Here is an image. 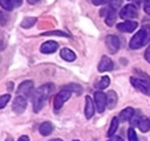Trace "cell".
Segmentation results:
<instances>
[{
    "mask_svg": "<svg viewBox=\"0 0 150 141\" xmlns=\"http://www.w3.org/2000/svg\"><path fill=\"white\" fill-rule=\"evenodd\" d=\"M53 89H54L53 83H46L43 86H40L34 92V94L32 96V102H33V110L35 113L40 112V109L45 105V101L48 99V96L53 92Z\"/></svg>",
    "mask_w": 150,
    "mask_h": 141,
    "instance_id": "cell-1",
    "label": "cell"
},
{
    "mask_svg": "<svg viewBox=\"0 0 150 141\" xmlns=\"http://www.w3.org/2000/svg\"><path fill=\"white\" fill-rule=\"evenodd\" d=\"M150 41V25L143 26L130 40L129 47L131 49H138Z\"/></svg>",
    "mask_w": 150,
    "mask_h": 141,
    "instance_id": "cell-2",
    "label": "cell"
},
{
    "mask_svg": "<svg viewBox=\"0 0 150 141\" xmlns=\"http://www.w3.org/2000/svg\"><path fill=\"white\" fill-rule=\"evenodd\" d=\"M130 82L135 88H137L142 93L150 95V78L146 74H139L138 76H131Z\"/></svg>",
    "mask_w": 150,
    "mask_h": 141,
    "instance_id": "cell-3",
    "label": "cell"
},
{
    "mask_svg": "<svg viewBox=\"0 0 150 141\" xmlns=\"http://www.w3.org/2000/svg\"><path fill=\"white\" fill-rule=\"evenodd\" d=\"M70 95H71V92H70L69 89H67V88L60 90V92L55 95V98H54V108H55L56 110L60 109V108L63 106V103L70 98Z\"/></svg>",
    "mask_w": 150,
    "mask_h": 141,
    "instance_id": "cell-4",
    "label": "cell"
},
{
    "mask_svg": "<svg viewBox=\"0 0 150 141\" xmlns=\"http://www.w3.org/2000/svg\"><path fill=\"white\" fill-rule=\"evenodd\" d=\"M94 101H95V106L98 113L104 112L105 107H107V94H104L101 90L95 92L94 94Z\"/></svg>",
    "mask_w": 150,
    "mask_h": 141,
    "instance_id": "cell-5",
    "label": "cell"
},
{
    "mask_svg": "<svg viewBox=\"0 0 150 141\" xmlns=\"http://www.w3.org/2000/svg\"><path fill=\"white\" fill-rule=\"evenodd\" d=\"M120 16H121L122 19H125L127 21H128L129 19L136 18V16H137V8H136V6H135V5H131V4L124 6V7L120 11Z\"/></svg>",
    "mask_w": 150,
    "mask_h": 141,
    "instance_id": "cell-6",
    "label": "cell"
},
{
    "mask_svg": "<svg viewBox=\"0 0 150 141\" xmlns=\"http://www.w3.org/2000/svg\"><path fill=\"white\" fill-rule=\"evenodd\" d=\"M105 43L111 54L116 53L120 49V39L116 35H108L105 38Z\"/></svg>",
    "mask_w": 150,
    "mask_h": 141,
    "instance_id": "cell-7",
    "label": "cell"
},
{
    "mask_svg": "<svg viewBox=\"0 0 150 141\" xmlns=\"http://www.w3.org/2000/svg\"><path fill=\"white\" fill-rule=\"evenodd\" d=\"M26 107H27V101H26V99H25L23 96H20V95H19V96H16V98L14 99L13 106H12L14 113L21 114V113L26 109Z\"/></svg>",
    "mask_w": 150,
    "mask_h": 141,
    "instance_id": "cell-8",
    "label": "cell"
},
{
    "mask_svg": "<svg viewBox=\"0 0 150 141\" xmlns=\"http://www.w3.org/2000/svg\"><path fill=\"white\" fill-rule=\"evenodd\" d=\"M33 86H34V83H33L32 80H26V81L21 82V83L19 85V87H18V94H19L20 96H22V95H25V96L29 95V94L32 93Z\"/></svg>",
    "mask_w": 150,
    "mask_h": 141,
    "instance_id": "cell-9",
    "label": "cell"
},
{
    "mask_svg": "<svg viewBox=\"0 0 150 141\" xmlns=\"http://www.w3.org/2000/svg\"><path fill=\"white\" fill-rule=\"evenodd\" d=\"M138 24L136 21H123V22H120L117 24V29L121 31V32H127V33H131L134 32L136 28H137Z\"/></svg>",
    "mask_w": 150,
    "mask_h": 141,
    "instance_id": "cell-10",
    "label": "cell"
},
{
    "mask_svg": "<svg viewBox=\"0 0 150 141\" xmlns=\"http://www.w3.org/2000/svg\"><path fill=\"white\" fill-rule=\"evenodd\" d=\"M57 48H59V43H57L56 41L49 40V41H46V42H43V43L41 45L40 51H41L43 54H50V53H54Z\"/></svg>",
    "mask_w": 150,
    "mask_h": 141,
    "instance_id": "cell-11",
    "label": "cell"
},
{
    "mask_svg": "<svg viewBox=\"0 0 150 141\" xmlns=\"http://www.w3.org/2000/svg\"><path fill=\"white\" fill-rule=\"evenodd\" d=\"M97 68H98L100 72H108V70H111L114 68V63H112V61H111L110 58L103 55L101 58L100 62H98V67Z\"/></svg>",
    "mask_w": 150,
    "mask_h": 141,
    "instance_id": "cell-12",
    "label": "cell"
},
{
    "mask_svg": "<svg viewBox=\"0 0 150 141\" xmlns=\"http://www.w3.org/2000/svg\"><path fill=\"white\" fill-rule=\"evenodd\" d=\"M101 14H105V24L108 26H112L115 24V20H116V11L112 9L111 7L108 9V8H103L101 11Z\"/></svg>",
    "mask_w": 150,
    "mask_h": 141,
    "instance_id": "cell-13",
    "label": "cell"
},
{
    "mask_svg": "<svg viewBox=\"0 0 150 141\" xmlns=\"http://www.w3.org/2000/svg\"><path fill=\"white\" fill-rule=\"evenodd\" d=\"M94 105L95 103L91 100V98L89 95H87L86 96V107H84V114H86L87 119H90L94 115V112H95V106Z\"/></svg>",
    "mask_w": 150,
    "mask_h": 141,
    "instance_id": "cell-14",
    "label": "cell"
},
{
    "mask_svg": "<svg viewBox=\"0 0 150 141\" xmlns=\"http://www.w3.org/2000/svg\"><path fill=\"white\" fill-rule=\"evenodd\" d=\"M134 114H135L134 108H131V107H127V108H124V109L120 113V115H118V120H121V121H128V120H130V119L134 116Z\"/></svg>",
    "mask_w": 150,
    "mask_h": 141,
    "instance_id": "cell-15",
    "label": "cell"
},
{
    "mask_svg": "<svg viewBox=\"0 0 150 141\" xmlns=\"http://www.w3.org/2000/svg\"><path fill=\"white\" fill-rule=\"evenodd\" d=\"M60 56L66 61H74L76 59L75 53L69 48H62L60 52Z\"/></svg>",
    "mask_w": 150,
    "mask_h": 141,
    "instance_id": "cell-16",
    "label": "cell"
},
{
    "mask_svg": "<svg viewBox=\"0 0 150 141\" xmlns=\"http://www.w3.org/2000/svg\"><path fill=\"white\" fill-rule=\"evenodd\" d=\"M117 103V95L114 90H109L107 93V107L109 109H112L115 105Z\"/></svg>",
    "mask_w": 150,
    "mask_h": 141,
    "instance_id": "cell-17",
    "label": "cell"
},
{
    "mask_svg": "<svg viewBox=\"0 0 150 141\" xmlns=\"http://www.w3.org/2000/svg\"><path fill=\"white\" fill-rule=\"evenodd\" d=\"M39 130H40V134L43 135V136H47L52 133L53 130V125L49 122V121H46V122H42L39 127Z\"/></svg>",
    "mask_w": 150,
    "mask_h": 141,
    "instance_id": "cell-18",
    "label": "cell"
},
{
    "mask_svg": "<svg viewBox=\"0 0 150 141\" xmlns=\"http://www.w3.org/2000/svg\"><path fill=\"white\" fill-rule=\"evenodd\" d=\"M137 127L141 129V132H148L150 129V120L146 118H139L137 122Z\"/></svg>",
    "mask_w": 150,
    "mask_h": 141,
    "instance_id": "cell-19",
    "label": "cell"
},
{
    "mask_svg": "<svg viewBox=\"0 0 150 141\" xmlns=\"http://www.w3.org/2000/svg\"><path fill=\"white\" fill-rule=\"evenodd\" d=\"M118 118L117 116H115V118H112V120H111V123H110V127H109V129H108V136L109 137H111V136H114V134L116 133V130H117V128H118Z\"/></svg>",
    "mask_w": 150,
    "mask_h": 141,
    "instance_id": "cell-20",
    "label": "cell"
},
{
    "mask_svg": "<svg viewBox=\"0 0 150 141\" xmlns=\"http://www.w3.org/2000/svg\"><path fill=\"white\" fill-rule=\"evenodd\" d=\"M109 83H110L109 76L104 75V76H102V78L95 83V87H96L97 89H104V88H107V87L109 86Z\"/></svg>",
    "mask_w": 150,
    "mask_h": 141,
    "instance_id": "cell-21",
    "label": "cell"
},
{
    "mask_svg": "<svg viewBox=\"0 0 150 141\" xmlns=\"http://www.w3.org/2000/svg\"><path fill=\"white\" fill-rule=\"evenodd\" d=\"M0 5L5 11H12L14 7L18 6L15 0H0Z\"/></svg>",
    "mask_w": 150,
    "mask_h": 141,
    "instance_id": "cell-22",
    "label": "cell"
},
{
    "mask_svg": "<svg viewBox=\"0 0 150 141\" xmlns=\"http://www.w3.org/2000/svg\"><path fill=\"white\" fill-rule=\"evenodd\" d=\"M36 18L35 16H28V18H25L22 21H21V24H20V26L22 27V28H30V27H33V25L36 22Z\"/></svg>",
    "mask_w": 150,
    "mask_h": 141,
    "instance_id": "cell-23",
    "label": "cell"
},
{
    "mask_svg": "<svg viewBox=\"0 0 150 141\" xmlns=\"http://www.w3.org/2000/svg\"><path fill=\"white\" fill-rule=\"evenodd\" d=\"M41 35H45V36H48V35H57V36H69L68 33L59 29V31H48V32H45L42 33Z\"/></svg>",
    "mask_w": 150,
    "mask_h": 141,
    "instance_id": "cell-24",
    "label": "cell"
},
{
    "mask_svg": "<svg viewBox=\"0 0 150 141\" xmlns=\"http://www.w3.org/2000/svg\"><path fill=\"white\" fill-rule=\"evenodd\" d=\"M11 100V95L9 94H5V95H0V109L1 108H4L7 103H8V101Z\"/></svg>",
    "mask_w": 150,
    "mask_h": 141,
    "instance_id": "cell-25",
    "label": "cell"
},
{
    "mask_svg": "<svg viewBox=\"0 0 150 141\" xmlns=\"http://www.w3.org/2000/svg\"><path fill=\"white\" fill-rule=\"evenodd\" d=\"M128 139H129V141H138L137 134H136L134 128H129L128 129Z\"/></svg>",
    "mask_w": 150,
    "mask_h": 141,
    "instance_id": "cell-26",
    "label": "cell"
},
{
    "mask_svg": "<svg viewBox=\"0 0 150 141\" xmlns=\"http://www.w3.org/2000/svg\"><path fill=\"white\" fill-rule=\"evenodd\" d=\"M66 88H67V89H69L70 92H71V90H74V92H75V93H77V94H80V93L82 92V87H81V86H79V85H75V83L68 85Z\"/></svg>",
    "mask_w": 150,
    "mask_h": 141,
    "instance_id": "cell-27",
    "label": "cell"
},
{
    "mask_svg": "<svg viewBox=\"0 0 150 141\" xmlns=\"http://www.w3.org/2000/svg\"><path fill=\"white\" fill-rule=\"evenodd\" d=\"M122 5V0H110V7L112 9H117Z\"/></svg>",
    "mask_w": 150,
    "mask_h": 141,
    "instance_id": "cell-28",
    "label": "cell"
},
{
    "mask_svg": "<svg viewBox=\"0 0 150 141\" xmlns=\"http://www.w3.org/2000/svg\"><path fill=\"white\" fill-rule=\"evenodd\" d=\"M144 12H145L148 15H150V0H146V1L144 2Z\"/></svg>",
    "mask_w": 150,
    "mask_h": 141,
    "instance_id": "cell-29",
    "label": "cell"
},
{
    "mask_svg": "<svg viewBox=\"0 0 150 141\" xmlns=\"http://www.w3.org/2000/svg\"><path fill=\"white\" fill-rule=\"evenodd\" d=\"M144 58H145V60L150 63V45H149V47L146 48V51H145V53H144Z\"/></svg>",
    "mask_w": 150,
    "mask_h": 141,
    "instance_id": "cell-30",
    "label": "cell"
},
{
    "mask_svg": "<svg viewBox=\"0 0 150 141\" xmlns=\"http://www.w3.org/2000/svg\"><path fill=\"white\" fill-rule=\"evenodd\" d=\"M93 1V4L94 5H96V6H98V5H103V4H107L108 1H110V0H91Z\"/></svg>",
    "mask_w": 150,
    "mask_h": 141,
    "instance_id": "cell-31",
    "label": "cell"
},
{
    "mask_svg": "<svg viewBox=\"0 0 150 141\" xmlns=\"http://www.w3.org/2000/svg\"><path fill=\"white\" fill-rule=\"evenodd\" d=\"M108 141H123V139L120 136H111V137H109Z\"/></svg>",
    "mask_w": 150,
    "mask_h": 141,
    "instance_id": "cell-32",
    "label": "cell"
},
{
    "mask_svg": "<svg viewBox=\"0 0 150 141\" xmlns=\"http://www.w3.org/2000/svg\"><path fill=\"white\" fill-rule=\"evenodd\" d=\"M18 141H29V137L27 136V135H22V136H20L19 137V140Z\"/></svg>",
    "mask_w": 150,
    "mask_h": 141,
    "instance_id": "cell-33",
    "label": "cell"
},
{
    "mask_svg": "<svg viewBox=\"0 0 150 141\" xmlns=\"http://www.w3.org/2000/svg\"><path fill=\"white\" fill-rule=\"evenodd\" d=\"M29 4H34V2H36V1H39V0H27Z\"/></svg>",
    "mask_w": 150,
    "mask_h": 141,
    "instance_id": "cell-34",
    "label": "cell"
},
{
    "mask_svg": "<svg viewBox=\"0 0 150 141\" xmlns=\"http://www.w3.org/2000/svg\"><path fill=\"white\" fill-rule=\"evenodd\" d=\"M135 1H136V2H137V4H139V2H143V1H144V2H145V1H146V0H135Z\"/></svg>",
    "mask_w": 150,
    "mask_h": 141,
    "instance_id": "cell-35",
    "label": "cell"
},
{
    "mask_svg": "<svg viewBox=\"0 0 150 141\" xmlns=\"http://www.w3.org/2000/svg\"><path fill=\"white\" fill-rule=\"evenodd\" d=\"M15 1H16V4H18V6H20V5H21V1H22V0H15Z\"/></svg>",
    "mask_w": 150,
    "mask_h": 141,
    "instance_id": "cell-36",
    "label": "cell"
},
{
    "mask_svg": "<svg viewBox=\"0 0 150 141\" xmlns=\"http://www.w3.org/2000/svg\"><path fill=\"white\" fill-rule=\"evenodd\" d=\"M50 141H62L61 139H53V140H50Z\"/></svg>",
    "mask_w": 150,
    "mask_h": 141,
    "instance_id": "cell-37",
    "label": "cell"
},
{
    "mask_svg": "<svg viewBox=\"0 0 150 141\" xmlns=\"http://www.w3.org/2000/svg\"><path fill=\"white\" fill-rule=\"evenodd\" d=\"M6 141H13V140H12V139H11V137H8V139H7V140H6Z\"/></svg>",
    "mask_w": 150,
    "mask_h": 141,
    "instance_id": "cell-38",
    "label": "cell"
},
{
    "mask_svg": "<svg viewBox=\"0 0 150 141\" xmlns=\"http://www.w3.org/2000/svg\"><path fill=\"white\" fill-rule=\"evenodd\" d=\"M73 141H79V140H73Z\"/></svg>",
    "mask_w": 150,
    "mask_h": 141,
    "instance_id": "cell-39",
    "label": "cell"
}]
</instances>
